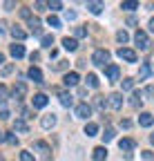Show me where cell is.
<instances>
[{
	"label": "cell",
	"instance_id": "cell-16",
	"mask_svg": "<svg viewBox=\"0 0 154 161\" xmlns=\"http://www.w3.org/2000/svg\"><path fill=\"white\" fill-rule=\"evenodd\" d=\"M134 146H136V143H134L132 139H121V141H119V148H121L123 152H132Z\"/></svg>",
	"mask_w": 154,
	"mask_h": 161
},
{
	"label": "cell",
	"instance_id": "cell-28",
	"mask_svg": "<svg viewBox=\"0 0 154 161\" xmlns=\"http://www.w3.org/2000/svg\"><path fill=\"white\" fill-rule=\"evenodd\" d=\"M47 23H49V27H54V29H58V27H61V20H58V18H56L54 14H51V16L47 18Z\"/></svg>",
	"mask_w": 154,
	"mask_h": 161
},
{
	"label": "cell",
	"instance_id": "cell-42",
	"mask_svg": "<svg viewBox=\"0 0 154 161\" xmlns=\"http://www.w3.org/2000/svg\"><path fill=\"white\" fill-rule=\"evenodd\" d=\"M65 18H67V20H74V18H76V11H69V9H67V11H65Z\"/></svg>",
	"mask_w": 154,
	"mask_h": 161
},
{
	"label": "cell",
	"instance_id": "cell-17",
	"mask_svg": "<svg viewBox=\"0 0 154 161\" xmlns=\"http://www.w3.org/2000/svg\"><path fill=\"white\" fill-rule=\"evenodd\" d=\"M27 23H29V27H31V31H34L36 36H40V34H43V29H40V20H38V18H34V16H31Z\"/></svg>",
	"mask_w": 154,
	"mask_h": 161
},
{
	"label": "cell",
	"instance_id": "cell-18",
	"mask_svg": "<svg viewBox=\"0 0 154 161\" xmlns=\"http://www.w3.org/2000/svg\"><path fill=\"white\" fill-rule=\"evenodd\" d=\"M61 105H65V108H72L74 105V96L69 92H61Z\"/></svg>",
	"mask_w": 154,
	"mask_h": 161
},
{
	"label": "cell",
	"instance_id": "cell-44",
	"mask_svg": "<svg viewBox=\"0 0 154 161\" xmlns=\"http://www.w3.org/2000/svg\"><path fill=\"white\" fill-rule=\"evenodd\" d=\"M9 116H11V114H9V112H7V110H3V112H0V119H3V121H7V119H9Z\"/></svg>",
	"mask_w": 154,
	"mask_h": 161
},
{
	"label": "cell",
	"instance_id": "cell-32",
	"mask_svg": "<svg viewBox=\"0 0 154 161\" xmlns=\"http://www.w3.org/2000/svg\"><path fill=\"white\" fill-rule=\"evenodd\" d=\"M74 36H76V38H85V36H87V29H85V27H76V29H74Z\"/></svg>",
	"mask_w": 154,
	"mask_h": 161
},
{
	"label": "cell",
	"instance_id": "cell-4",
	"mask_svg": "<svg viewBox=\"0 0 154 161\" xmlns=\"http://www.w3.org/2000/svg\"><path fill=\"white\" fill-rule=\"evenodd\" d=\"M107 105H109L112 110H121V105H123V94H119V92L109 94V98H107Z\"/></svg>",
	"mask_w": 154,
	"mask_h": 161
},
{
	"label": "cell",
	"instance_id": "cell-7",
	"mask_svg": "<svg viewBox=\"0 0 154 161\" xmlns=\"http://www.w3.org/2000/svg\"><path fill=\"white\" fill-rule=\"evenodd\" d=\"M76 116H78V119H87V116H92V108H89L87 103L76 105Z\"/></svg>",
	"mask_w": 154,
	"mask_h": 161
},
{
	"label": "cell",
	"instance_id": "cell-20",
	"mask_svg": "<svg viewBox=\"0 0 154 161\" xmlns=\"http://www.w3.org/2000/svg\"><path fill=\"white\" fill-rule=\"evenodd\" d=\"M9 52H11L13 58H23V56H25V47H23V45H11Z\"/></svg>",
	"mask_w": 154,
	"mask_h": 161
},
{
	"label": "cell",
	"instance_id": "cell-23",
	"mask_svg": "<svg viewBox=\"0 0 154 161\" xmlns=\"http://www.w3.org/2000/svg\"><path fill=\"white\" fill-rule=\"evenodd\" d=\"M130 103H132V108H139V105L143 103V94H141V92H134V94H132V101H130Z\"/></svg>",
	"mask_w": 154,
	"mask_h": 161
},
{
	"label": "cell",
	"instance_id": "cell-10",
	"mask_svg": "<svg viewBox=\"0 0 154 161\" xmlns=\"http://www.w3.org/2000/svg\"><path fill=\"white\" fill-rule=\"evenodd\" d=\"M13 130L20 132V134H27V132H29V125L25 123V119H16V121H13Z\"/></svg>",
	"mask_w": 154,
	"mask_h": 161
},
{
	"label": "cell",
	"instance_id": "cell-8",
	"mask_svg": "<svg viewBox=\"0 0 154 161\" xmlns=\"http://www.w3.org/2000/svg\"><path fill=\"white\" fill-rule=\"evenodd\" d=\"M40 125H43L45 130H51V128L56 125V114H45V116L40 119Z\"/></svg>",
	"mask_w": 154,
	"mask_h": 161
},
{
	"label": "cell",
	"instance_id": "cell-39",
	"mask_svg": "<svg viewBox=\"0 0 154 161\" xmlns=\"http://www.w3.org/2000/svg\"><path fill=\"white\" fill-rule=\"evenodd\" d=\"M11 72H13V65H5L0 74H3V76H7V74H11Z\"/></svg>",
	"mask_w": 154,
	"mask_h": 161
},
{
	"label": "cell",
	"instance_id": "cell-1",
	"mask_svg": "<svg viewBox=\"0 0 154 161\" xmlns=\"http://www.w3.org/2000/svg\"><path fill=\"white\" fill-rule=\"evenodd\" d=\"M92 63L98 65V67H105V65L109 63V52H107V49H96V52L92 54Z\"/></svg>",
	"mask_w": 154,
	"mask_h": 161
},
{
	"label": "cell",
	"instance_id": "cell-47",
	"mask_svg": "<svg viewBox=\"0 0 154 161\" xmlns=\"http://www.w3.org/2000/svg\"><path fill=\"white\" fill-rule=\"evenodd\" d=\"M150 31H152V34H154V18H152V20H150Z\"/></svg>",
	"mask_w": 154,
	"mask_h": 161
},
{
	"label": "cell",
	"instance_id": "cell-37",
	"mask_svg": "<svg viewBox=\"0 0 154 161\" xmlns=\"http://www.w3.org/2000/svg\"><path fill=\"white\" fill-rule=\"evenodd\" d=\"M54 45V36H43V47H51Z\"/></svg>",
	"mask_w": 154,
	"mask_h": 161
},
{
	"label": "cell",
	"instance_id": "cell-33",
	"mask_svg": "<svg viewBox=\"0 0 154 161\" xmlns=\"http://www.w3.org/2000/svg\"><path fill=\"white\" fill-rule=\"evenodd\" d=\"M47 7H49L51 11H58V9H63V3H58V0H54V3H47Z\"/></svg>",
	"mask_w": 154,
	"mask_h": 161
},
{
	"label": "cell",
	"instance_id": "cell-19",
	"mask_svg": "<svg viewBox=\"0 0 154 161\" xmlns=\"http://www.w3.org/2000/svg\"><path fill=\"white\" fill-rule=\"evenodd\" d=\"M63 47H65L67 52H76L78 43H76V38H63Z\"/></svg>",
	"mask_w": 154,
	"mask_h": 161
},
{
	"label": "cell",
	"instance_id": "cell-35",
	"mask_svg": "<svg viewBox=\"0 0 154 161\" xmlns=\"http://www.w3.org/2000/svg\"><path fill=\"white\" fill-rule=\"evenodd\" d=\"M7 103V87L0 85V105H5Z\"/></svg>",
	"mask_w": 154,
	"mask_h": 161
},
{
	"label": "cell",
	"instance_id": "cell-15",
	"mask_svg": "<svg viewBox=\"0 0 154 161\" xmlns=\"http://www.w3.org/2000/svg\"><path fill=\"white\" fill-rule=\"evenodd\" d=\"M25 94H27V85L23 83V80H18L16 87H13V96H16V98H23Z\"/></svg>",
	"mask_w": 154,
	"mask_h": 161
},
{
	"label": "cell",
	"instance_id": "cell-50",
	"mask_svg": "<svg viewBox=\"0 0 154 161\" xmlns=\"http://www.w3.org/2000/svg\"><path fill=\"white\" fill-rule=\"evenodd\" d=\"M150 141H152V143H154V134H152V136H150Z\"/></svg>",
	"mask_w": 154,
	"mask_h": 161
},
{
	"label": "cell",
	"instance_id": "cell-3",
	"mask_svg": "<svg viewBox=\"0 0 154 161\" xmlns=\"http://www.w3.org/2000/svg\"><path fill=\"white\" fill-rule=\"evenodd\" d=\"M119 58L127 60V63H136V52L130 49V47H121L119 49Z\"/></svg>",
	"mask_w": 154,
	"mask_h": 161
},
{
	"label": "cell",
	"instance_id": "cell-45",
	"mask_svg": "<svg viewBox=\"0 0 154 161\" xmlns=\"http://www.w3.org/2000/svg\"><path fill=\"white\" fill-rule=\"evenodd\" d=\"M143 96H154V87H147V90L143 92Z\"/></svg>",
	"mask_w": 154,
	"mask_h": 161
},
{
	"label": "cell",
	"instance_id": "cell-5",
	"mask_svg": "<svg viewBox=\"0 0 154 161\" xmlns=\"http://www.w3.org/2000/svg\"><path fill=\"white\" fill-rule=\"evenodd\" d=\"M119 76H121L119 65H107V80H109V83H116Z\"/></svg>",
	"mask_w": 154,
	"mask_h": 161
},
{
	"label": "cell",
	"instance_id": "cell-41",
	"mask_svg": "<svg viewBox=\"0 0 154 161\" xmlns=\"http://www.w3.org/2000/svg\"><path fill=\"white\" fill-rule=\"evenodd\" d=\"M20 16H23V18H27V20H29V18H31V11H29V9H20Z\"/></svg>",
	"mask_w": 154,
	"mask_h": 161
},
{
	"label": "cell",
	"instance_id": "cell-21",
	"mask_svg": "<svg viewBox=\"0 0 154 161\" xmlns=\"http://www.w3.org/2000/svg\"><path fill=\"white\" fill-rule=\"evenodd\" d=\"M11 36H13L16 40H25V38H27V31L20 29V27H13V29H11Z\"/></svg>",
	"mask_w": 154,
	"mask_h": 161
},
{
	"label": "cell",
	"instance_id": "cell-6",
	"mask_svg": "<svg viewBox=\"0 0 154 161\" xmlns=\"http://www.w3.org/2000/svg\"><path fill=\"white\" fill-rule=\"evenodd\" d=\"M78 74H76V72H69V74H65V78H63V83L67 85V87H76V85H78Z\"/></svg>",
	"mask_w": 154,
	"mask_h": 161
},
{
	"label": "cell",
	"instance_id": "cell-46",
	"mask_svg": "<svg viewBox=\"0 0 154 161\" xmlns=\"http://www.w3.org/2000/svg\"><path fill=\"white\" fill-rule=\"evenodd\" d=\"M5 27H7V23H5V20H0V34L5 31Z\"/></svg>",
	"mask_w": 154,
	"mask_h": 161
},
{
	"label": "cell",
	"instance_id": "cell-14",
	"mask_svg": "<svg viewBox=\"0 0 154 161\" xmlns=\"http://www.w3.org/2000/svg\"><path fill=\"white\" fill-rule=\"evenodd\" d=\"M92 157H94V161H105V159H107V150H105L103 146H98V148H94Z\"/></svg>",
	"mask_w": 154,
	"mask_h": 161
},
{
	"label": "cell",
	"instance_id": "cell-29",
	"mask_svg": "<svg viewBox=\"0 0 154 161\" xmlns=\"http://www.w3.org/2000/svg\"><path fill=\"white\" fill-rule=\"evenodd\" d=\"M94 105L98 108V110H105V105H107V101H105L103 96H96V98H94Z\"/></svg>",
	"mask_w": 154,
	"mask_h": 161
},
{
	"label": "cell",
	"instance_id": "cell-11",
	"mask_svg": "<svg viewBox=\"0 0 154 161\" xmlns=\"http://www.w3.org/2000/svg\"><path fill=\"white\" fill-rule=\"evenodd\" d=\"M27 76L34 80V83H43V72L38 69V67H29V72H27Z\"/></svg>",
	"mask_w": 154,
	"mask_h": 161
},
{
	"label": "cell",
	"instance_id": "cell-9",
	"mask_svg": "<svg viewBox=\"0 0 154 161\" xmlns=\"http://www.w3.org/2000/svg\"><path fill=\"white\" fill-rule=\"evenodd\" d=\"M47 103H49V98H47L45 94H36V96L31 98V105H34V108H45Z\"/></svg>",
	"mask_w": 154,
	"mask_h": 161
},
{
	"label": "cell",
	"instance_id": "cell-36",
	"mask_svg": "<svg viewBox=\"0 0 154 161\" xmlns=\"http://www.w3.org/2000/svg\"><path fill=\"white\" fill-rule=\"evenodd\" d=\"M20 161H36V157L31 152H20Z\"/></svg>",
	"mask_w": 154,
	"mask_h": 161
},
{
	"label": "cell",
	"instance_id": "cell-12",
	"mask_svg": "<svg viewBox=\"0 0 154 161\" xmlns=\"http://www.w3.org/2000/svg\"><path fill=\"white\" fill-rule=\"evenodd\" d=\"M34 148L43 154V159H47V157H49V152H51V150H49V146L45 143V141H36V143H34Z\"/></svg>",
	"mask_w": 154,
	"mask_h": 161
},
{
	"label": "cell",
	"instance_id": "cell-49",
	"mask_svg": "<svg viewBox=\"0 0 154 161\" xmlns=\"http://www.w3.org/2000/svg\"><path fill=\"white\" fill-rule=\"evenodd\" d=\"M0 141H5V134H3V132H0Z\"/></svg>",
	"mask_w": 154,
	"mask_h": 161
},
{
	"label": "cell",
	"instance_id": "cell-25",
	"mask_svg": "<svg viewBox=\"0 0 154 161\" xmlns=\"http://www.w3.org/2000/svg\"><path fill=\"white\" fill-rule=\"evenodd\" d=\"M87 85L96 90V87H98V76H96V74H87Z\"/></svg>",
	"mask_w": 154,
	"mask_h": 161
},
{
	"label": "cell",
	"instance_id": "cell-22",
	"mask_svg": "<svg viewBox=\"0 0 154 161\" xmlns=\"http://www.w3.org/2000/svg\"><path fill=\"white\" fill-rule=\"evenodd\" d=\"M87 9H89L92 14H101V11L105 9V5H103V3H87Z\"/></svg>",
	"mask_w": 154,
	"mask_h": 161
},
{
	"label": "cell",
	"instance_id": "cell-48",
	"mask_svg": "<svg viewBox=\"0 0 154 161\" xmlns=\"http://www.w3.org/2000/svg\"><path fill=\"white\" fill-rule=\"evenodd\" d=\"M3 63H5V56H3V54H0V65H3Z\"/></svg>",
	"mask_w": 154,
	"mask_h": 161
},
{
	"label": "cell",
	"instance_id": "cell-2",
	"mask_svg": "<svg viewBox=\"0 0 154 161\" xmlns=\"http://www.w3.org/2000/svg\"><path fill=\"white\" fill-rule=\"evenodd\" d=\"M134 43H136V47L139 49H147L150 47V36L145 34V31H136V34H134Z\"/></svg>",
	"mask_w": 154,
	"mask_h": 161
},
{
	"label": "cell",
	"instance_id": "cell-40",
	"mask_svg": "<svg viewBox=\"0 0 154 161\" xmlns=\"http://www.w3.org/2000/svg\"><path fill=\"white\" fill-rule=\"evenodd\" d=\"M141 157H143L145 161H154V154H152V152H141Z\"/></svg>",
	"mask_w": 154,
	"mask_h": 161
},
{
	"label": "cell",
	"instance_id": "cell-30",
	"mask_svg": "<svg viewBox=\"0 0 154 161\" xmlns=\"http://www.w3.org/2000/svg\"><path fill=\"white\" fill-rule=\"evenodd\" d=\"M121 9H125V11H134V9H139V3H134V0H132V3H123Z\"/></svg>",
	"mask_w": 154,
	"mask_h": 161
},
{
	"label": "cell",
	"instance_id": "cell-43",
	"mask_svg": "<svg viewBox=\"0 0 154 161\" xmlns=\"http://www.w3.org/2000/svg\"><path fill=\"white\" fill-rule=\"evenodd\" d=\"M121 125H123V128L127 130V128H132V121H127V119H123V121H121Z\"/></svg>",
	"mask_w": 154,
	"mask_h": 161
},
{
	"label": "cell",
	"instance_id": "cell-24",
	"mask_svg": "<svg viewBox=\"0 0 154 161\" xmlns=\"http://www.w3.org/2000/svg\"><path fill=\"white\" fill-rule=\"evenodd\" d=\"M85 134L87 136H96V134H98V125H96V123H87L85 125Z\"/></svg>",
	"mask_w": 154,
	"mask_h": 161
},
{
	"label": "cell",
	"instance_id": "cell-26",
	"mask_svg": "<svg viewBox=\"0 0 154 161\" xmlns=\"http://www.w3.org/2000/svg\"><path fill=\"white\" fill-rule=\"evenodd\" d=\"M114 134H116V132H114V128H105V132H103L101 136H103V141L107 143V141H112V139H114Z\"/></svg>",
	"mask_w": 154,
	"mask_h": 161
},
{
	"label": "cell",
	"instance_id": "cell-38",
	"mask_svg": "<svg viewBox=\"0 0 154 161\" xmlns=\"http://www.w3.org/2000/svg\"><path fill=\"white\" fill-rule=\"evenodd\" d=\"M5 141H7L9 146H18V136H13V134H7V136H5Z\"/></svg>",
	"mask_w": 154,
	"mask_h": 161
},
{
	"label": "cell",
	"instance_id": "cell-13",
	"mask_svg": "<svg viewBox=\"0 0 154 161\" xmlns=\"http://www.w3.org/2000/svg\"><path fill=\"white\" fill-rule=\"evenodd\" d=\"M139 123H141L143 128H150V125H154V116H152L150 112H143V114L139 116Z\"/></svg>",
	"mask_w": 154,
	"mask_h": 161
},
{
	"label": "cell",
	"instance_id": "cell-31",
	"mask_svg": "<svg viewBox=\"0 0 154 161\" xmlns=\"http://www.w3.org/2000/svg\"><path fill=\"white\" fill-rule=\"evenodd\" d=\"M116 40H119V43H123V45H125V43H127V40H130V36H127V31H125V29H121V31L116 34Z\"/></svg>",
	"mask_w": 154,
	"mask_h": 161
},
{
	"label": "cell",
	"instance_id": "cell-34",
	"mask_svg": "<svg viewBox=\"0 0 154 161\" xmlns=\"http://www.w3.org/2000/svg\"><path fill=\"white\" fill-rule=\"evenodd\" d=\"M121 83H123V90H125V92H130V90L134 87V80H132V78H125V80H121Z\"/></svg>",
	"mask_w": 154,
	"mask_h": 161
},
{
	"label": "cell",
	"instance_id": "cell-27",
	"mask_svg": "<svg viewBox=\"0 0 154 161\" xmlns=\"http://www.w3.org/2000/svg\"><path fill=\"white\" fill-rule=\"evenodd\" d=\"M150 74H152L150 65H145V63H143V65H141V69H139V76H141V78H147Z\"/></svg>",
	"mask_w": 154,
	"mask_h": 161
}]
</instances>
